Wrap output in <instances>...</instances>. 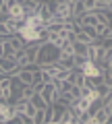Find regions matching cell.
I'll list each match as a JSON object with an SVG mask.
<instances>
[{
	"mask_svg": "<svg viewBox=\"0 0 112 124\" xmlns=\"http://www.w3.org/2000/svg\"><path fill=\"white\" fill-rule=\"evenodd\" d=\"M60 56V48H56L54 44L50 41H42L40 50H37V56H35V64L37 66H44V64H54Z\"/></svg>",
	"mask_w": 112,
	"mask_h": 124,
	"instance_id": "1",
	"label": "cell"
},
{
	"mask_svg": "<svg viewBox=\"0 0 112 124\" xmlns=\"http://www.w3.org/2000/svg\"><path fill=\"white\" fill-rule=\"evenodd\" d=\"M17 35L21 37L25 44H35V41H46V31L42 29V27H35L31 25V23H25L23 21V25L19 27Z\"/></svg>",
	"mask_w": 112,
	"mask_h": 124,
	"instance_id": "2",
	"label": "cell"
},
{
	"mask_svg": "<svg viewBox=\"0 0 112 124\" xmlns=\"http://www.w3.org/2000/svg\"><path fill=\"white\" fill-rule=\"evenodd\" d=\"M17 72H19L17 58L0 56V75H4V77H17Z\"/></svg>",
	"mask_w": 112,
	"mask_h": 124,
	"instance_id": "3",
	"label": "cell"
},
{
	"mask_svg": "<svg viewBox=\"0 0 112 124\" xmlns=\"http://www.w3.org/2000/svg\"><path fill=\"white\" fill-rule=\"evenodd\" d=\"M0 87H2V97H4V101H13V95H15L13 77H4V79L0 81Z\"/></svg>",
	"mask_w": 112,
	"mask_h": 124,
	"instance_id": "4",
	"label": "cell"
},
{
	"mask_svg": "<svg viewBox=\"0 0 112 124\" xmlns=\"http://www.w3.org/2000/svg\"><path fill=\"white\" fill-rule=\"evenodd\" d=\"M60 124H75V114H73L71 108H64L62 110V116H60Z\"/></svg>",
	"mask_w": 112,
	"mask_h": 124,
	"instance_id": "5",
	"label": "cell"
},
{
	"mask_svg": "<svg viewBox=\"0 0 112 124\" xmlns=\"http://www.w3.org/2000/svg\"><path fill=\"white\" fill-rule=\"evenodd\" d=\"M67 106H62V103H54V116H52V124H60V116H62V110Z\"/></svg>",
	"mask_w": 112,
	"mask_h": 124,
	"instance_id": "6",
	"label": "cell"
},
{
	"mask_svg": "<svg viewBox=\"0 0 112 124\" xmlns=\"http://www.w3.org/2000/svg\"><path fill=\"white\" fill-rule=\"evenodd\" d=\"M73 52H75V54H85V56H87V44L75 39V41H73Z\"/></svg>",
	"mask_w": 112,
	"mask_h": 124,
	"instance_id": "7",
	"label": "cell"
},
{
	"mask_svg": "<svg viewBox=\"0 0 112 124\" xmlns=\"http://www.w3.org/2000/svg\"><path fill=\"white\" fill-rule=\"evenodd\" d=\"M31 103H33L35 108H42V110H44V108L48 106V103L44 101V97H42V93H37V91L33 93V97H31Z\"/></svg>",
	"mask_w": 112,
	"mask_h": 124,
	"instance_id": "8",
	"label": "cell"
},
{
	"mask_svg": "<svg viewBox=\"0 0 112 124\" xmlns=\"http://www.w3.org/2000/svg\"><path fill=\"white\" fill-rule=\"evenodd\" d=\"M108 31H110V29H108L106 21H98V25H95V33H98V37H100V39H102V37L106 35Z\"/></svg>",
	"mask_w": 112,
	"mask_h": 124,
	"instance_id": "9",
	"label": "cell"
},
{
	"mask_svg": "<svg viewBox=\"0 0 112 124\" xmlns=\"http://www.w3.org/2000/svg\"><path fill=\"white\" fill-rule=\"evenodd\" d=\"M46 122V112L42 108H37L35 114H33V124H44Z\"/></svg>",
	"mask_w": 112,
	"mask_h": 124,
	"instance_id": "10",
	"label": "cell"
},
{
	"mask_svg": "<svg viewBox=\"0 0 112 124\" xmlns=\"http://www.w3.org/2000/svg\"><path fill=\"white\" fill-rule=\"evenodd\" d=\"M33 85H23L21 87V97H25V99H31L33 97Z\"/></svg>",
	"mask_w": 112,
	"mask_h": 124,
	"instance_id": "11",
	"label": "cell"
},
{
	"mask_svg": "<svg viewBox=\"0 0 112 124\" xmlns=\"http://www.w3.org/2000/svg\"><path fill=\"white\" fill-rule=\"evenodd\" d=\"M77 39H79V41H83V44H91V41H94V39H91V37L85 33V31L81 29V27H79V31H77Z\"/></svg>",
	"mask_w": 112,
	"mask_h": 124,
	"instance_id": "12",
	"label": "cell"
},
{
	"mask_svg": "<svg viewBox=\"0 0 112 124\" xmlns=\"http://www.w3.org/2000/svg\"><path fill=\"white\" fill-rule=\"evenodd\" d=\"M104 37H110V39H112V29L108 31V33H106V35H104Z\"/></svg>",
	"mask_w": 112,
	"mask_h": 124,
	"instance_id": "13",
	"label": "cell"
},
{
	"mask_svg": "<svg viewBox=\"0 0 112 124\" xmlns=\"http://www.w3.org/2000/svg\"><path fill=\"white\" fill-rule=\"evenodd\" d=\"M108 10H112V2H108Z\"/></svg>",
	"mask_w": 112,
	"mask_h": 124,
	"instance_id": "14",
	"label": "cell"
},
{
	"mask_svg": "<svg viewBox=\"0 0 112 124\" xmlns=\"http://www.w3.org/2000/svg\"><path fill=\"white\" fill-rule=\"evenodd\" d=\"M2 15H4V8H0V17H2Z\"/></svg>",
	"mask_w": 112,
	"mask_h": 124,
	"instance_id": "15",
	"label": "cell"
},
{
	"mask_svg": "<svg viewBox=\"0 0 112 124\" xmlns=\"http://www.w3.org/2000/svg\"><path fill=\"white\" fill-rule=\"evenodd\" d=\"M108 72H110V77H112V66H110V68H108Z\"/></svg>",
	"mask_w": 112,
	"mask_h": 124,
	"instance_id": "16",
	"label": "cell"
},
{
	"mask_svg": "<svg viewBox=\"0 0 112 124\" xmlns=\"http://www.w3.org/2000/svg\"><path fill=\"white\" fill-rule=\"evenodd\" d=\"M0 97H2V87H0ZM2 99H4V97H2Z\"/></svg>",
	"mask_w": 112,
	"mask_h": 124,
	"instance_id": "17",
	"label": "cell"
},
{
	"mask_svg": "<svg viewBox=\"0 0 112 124\" xmlns=\"http://www.w3.org/2000/svg\"><path fill=\"white\" fill-rule=\"evenodd\" d=\"M35 2H48V0H35Z\"/></svg>",
	"mask_w": 112,
	"mask_h": 124,
	"instance_id": "18",
	"label": "cell"
}]
</instances>
